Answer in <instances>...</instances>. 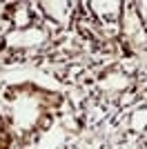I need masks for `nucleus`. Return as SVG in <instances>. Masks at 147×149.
Here are the masks:
<instances>
[{"instance_id":"f257e3e1","label":"nucleus","mask_w":147,"mask_h":149,"mask_svg":"<svg viewBox=\"0 0 147 149\" xmlns=\"http://www.w3.org/2000/svg\"><path fill=\"white\" fill-rule=\"evenodd\" d=\"M49 125H51V118H49V116H45V118H43V123H40V127H43V129H47Z\"/></svg>"}]
</instances>
